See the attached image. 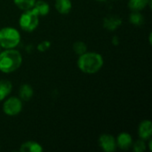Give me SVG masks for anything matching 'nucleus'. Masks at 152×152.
Here are the masks:
<instances>
[{"mask_svg": "<svg viewBox=\"0 0 152 152\" xmlns=\"http://www.w3.org/2000/svg\"><path fill=\"white\" fill-rule=\"evenodd\" d=\"M55 9L61 14H68L72 9V3L70 0H56Z\"/></svg>", "mask_w": 152, "mask_h": 152, "instance_id": "11", "label": "nucleus"}, {"mask_svg": "<svg viewBox=\"0 0 152 152\" xmlns=\"http://www.w3.org/2000/svg\"><path fill=\"white\" fill-rule=\"evenodd\" d=\"M116 142H117V147L126 151L131 148V146L133 145V139L131 134L123 132L118 134V138L116 139Z\"/></svg>", "mask_w": 152, "mask_h": 152, "instance_id": "9", "label": "nucleus"}, {"mask_svg": "<svg viewBox=\"0 0 152 152\" xmlns=\"http://www.w3.org/2000/svg\"><path fill=\"white\" fill-rule=\"evenodd\" d=\"M151 0H129L128 1V7L132 11L140 12L147 7L148 4L151 5Z\"/></svg>", "mask_w": 152, "mask_h": 152, "instance_id": "15", "label": "nucleus"}, {"mask_svg": "<svg viewBox=\"0 0 152 152\" xmlns=\"http://www.w3.org/2000/svg\"><path fill=\"white\" fill-rule=\"evenodd\" d=\"M49 46H50V43L47 42V41H44V42H42L41 44L38 45L37 49H38L39 51H41V52H44V51H45Z\"/></svg>", "mask_w": 152, "mask_h": 152, "instance_id": "20", "label": "nucleus"}, {"mask_svg": "<svg viewBox=\"0 0 152 152\" xmlns=\"http://www.w3.org/2000/svg\"><path fill=\"white\" fill-rule=\"evenodd\" d=\"M39 24V15L35 10L28 9L23 12L19 20V25L20 28L26 32H32Z\"/></svg>", "mask_w": 152, "mask_h": 152, "instance_id": "4", "label": "nucleus"}, {"mask_svg": "<svg viewBox=\"0 0 152 152\" xmlns=\"http://www.w3.org/2000/svg\"><path fill=\"white\" fill-rule=\"evenodd\" d=\"M20 42V32L12 27H5L0 29V46L4 49L15 48Z\"/></svg>", "mask_w": 152, "mask_h": 152, "instance_id": "3", "label": "nucleus"}, {"mask_svg": "<svg viewBox=\"0 0 152 152\" xmlns=\"http://www.w3.org/2000/svg\"><path fill=\"white\" fill-rule=\"evenodd\" d=\"M103 66L102 56L94 52H86L81 55L77 60L78 69L86 74H94L98 72Z\"/></svg>", "mask_w": 152, "mask_h": 152, "instance_id": "1", "label": "nucleus"}, {"mask_svg": "<svg viewBox=\"0 0 152 152\" xmlns=\"http://www.w3.org/2000/svg\"><path fill=\"white\" fill-rule=\"evenodd\" d=\"M146 148H147V145H146V142L144 140H138L136 141L134 145H133V149L135 152H143L146 151Z\"/></svg>", "mask_w": 152, "mask_h": 152, "instance_id": "19", "label": "nucleus"}, {"mask_svg": "<svg viewBox=\"0 0 152 152\" xmlns=\"http://www.w3.org/2000/svg\"><path fill=\"white\" fill-rule=\"evenodd\" d=\"M0 52H1V46H0Z\"/></svg>", "mask_w": 152, "mask_h": 152, "instance_id": "22", "label": "nucleus"}, {"mask_svg": "<svg viewBox=\"0 0 152 152\" xmlns=\"http://www.w3.org/2000/svg\"><path fill=\"white\" fill-rule=\"evenodd\" d=\"M20 151L21 152H42L43 148L42 146L34 141H28L23 142L20 145Z\"/></svg>", "mask_w": 152, "mask_h": 152, "instance_id": "10", "label": "nucleus"}, {"mask_svg": "<svg viewBox=\"0 0 152 152\" xmlns=\"http://www.w3.org/2000/svg\"><path fill=\"white\" fill-rule=\"evenodd\" d=\"M122 24V20L119 16L117 15H109L103 20V27L110 30L114 31L120 27Z\"/></svg>", "mask_w": 152, "mask_h": 152, "instance_id": "8", "label": "nucleus"}, {"mask_svg": "<svg viewBox=\"0 0 152 152\" xmlns=\"http://www.w3.org/2000/svg\"><path fill=\"white\" fill-rule=\"evenodd\" d=\"M37 0H13L14 4L20 10L26 11L31 9Z\"/></svg>", "mask_w": 152, "mask_h": 152, "instance_id": "17", "label": "nucleus"}, {"mask_svg": "<svg viewBox=\"0 0 152 152\" xmlns=\"http://www.w3.org/2000/svg\"><path fill=\"white\" fill-rule=\"evenodd\" d=\"M138 135L142 140L147 141L151 138L152 124L151 120H143L138 126Z\"/></svg>", "mask_w": 152, "mask_h": 152, "instance_id": "7", "label": "nucleus"}, {"mask_svg": "<svg viewBox=\"0 0 152 152\" xmlns=\"http://www.w3.org/2000/svg\"><path fill=\"white\" fill-rule=\"evenodd\" d=\"M32 9L35 10V12L39 16H45V15H47L49 13L50 6H49V4L45 1H44V0H37V1L35 2Z\"/></svg>", "mask_w": 152, "mask_h": 152, "instance_id": "12", "label": "nucleus"}, {"mask_svg": "<svg viewBox=\"0 0 152 152\" xmlns=\"http://www.w3.org/2000/svg\"><path fill=\"white\" fill-rule=\"evenodd\" d=\"M100 147L106 152H113L117 149L116 138L111 134H102L99 138Z\"/></svg>", "mask_w": 152, "mask_h": 152, "instance_id": "6", "label": "nucleus"}, {"mask_svg": "<svg viewBox=\"0 0 152 152\" xmlns=\"http://www.w3.org/2000/svg\"><path fill=\"white\" fill-rule=\"evenodd\" d=\"M33 94H34L33 88L28 84H24L20 87L19 96H20V99L22 102H28L32 98Z\"/></svg>", "mask_w": 152, "mask_h": 152, "instance_id": "13", "label": "nucleus"}, {"mask_svg": "<svg viewBox=\"0 0 152 152\" xmlns=\"http://www.w3.org/2000/svg\"><path fill=\"white\" fill-rule=\"evenodd\" d=\"M12 85L7 79L0 80V101L4 100L12 92Z\"/></svg>", "mask_w": 152, "mask_h": 152, "instance_id": "14", "label": "nucleus"}, {"mask_svg": "<svg viewBox=\"0 0 152 152\" xmlns=\"http://www.w3.org/2000/svg\"><path fill=\"white\" fill-rule=\"evenodd\" d=\"M97 1H101V2H102V1H106V0H97Z\"/></svg>", "mask_w": 152, "mask_h": 152, "instance_id": "21", "label": "nucleus"}, {"mask_svg": "<svg viewBox=\"0 0 152 152\" xmlns=\"http://www.w3.org/2000/svg\"><path fill=\"white\" fill-rule=\"evenodd\" d=\"M73 50L75 53L78 55H81L87 52V46L82 41H77L73 44Z\"/></svg>", "mask_w": 152, "mask_h": 152, "instance_id": "18", "label": "nucleus"}, {"mask_svg": "<svg viewBox=\"0 0 152 152\" xmlns=\"http://www.w3.org/2000/svg\"><path fill=\"white\" fill-rule=\"evenodd\" d=\"M22 63V56L19 51L5 49L0 52V71L4 73H12L17 70Z\"/></svg>", "mask_w": 152, "mask_h": 152, "instance_id": "2", "label": "nucleus"}, {"mask_svg": "<svg viewBox=\"0 0 152 152\" xmlns=\"http://www.w3.org/2000/svg\"><path fill=\"white\" fill-rule=\"evenodd\" d=\"M22 110V101L17 97H10L3 104V111L7 116H16Z\"/></svg>", "mask_w": 152, "mask_h": 152, "instance_id": "5", "label": "nucleus"}, {"mask_svg": "<svg viewBox=\"0 0 152 152\" xmlns=\"http://www.w3.org/2000/svg\"><path fill=\"white\" fill-rule=\"evenodd\" d=\"M129 20L134 26H141L144 22V18L140 12L133 11V12L129 15Z\"/></svg>", "mask_w": 152, "mask_h": 152, "instance_id": "16", "label": "nucleus"}]
</instances>
